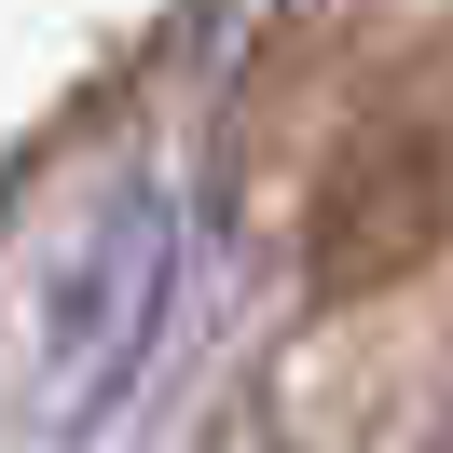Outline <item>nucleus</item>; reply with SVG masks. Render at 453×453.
Instances as JSON below:
<instances>
[{
  "label": "nucleus",
  "mask_w": 453,
  "mask_h": 453,
  "mask_svg": "<svg viewBox=\"0 0 453 453\" xmlns=\"http://www.w3.org/2000/svg\"><path fill=\"white\" fill-rule=\"evenodd\" d=\"M179 303V206L165 193H111L83 220V248L56 261V303H42V426L96 440L124 412V385L151 371Z\"/></svg>",
  "instance_id": "1"
}]
</instances>
